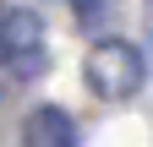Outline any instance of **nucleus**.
Masks as SVG:
<instances>
[{"mask_svg": "<svg viewBox=\"0 0 153 147\" xmlns=\"http://www.w3.org/2000/svg\"><path fill=\"white\" fill-rule=\"evenodd\" d=\"M49 65V38L44 22L27 6H6L0 11V76L11 82H38Z\"/></svg>", "mask_w": 153, "mask_h": 147, "instance_id": "obj_1", "label": "nucleus"}, {"mask_svg": "<svg viewBox=\"0 0 153 147\" xmlns=\"http://www.w3.org/2000/svg\"><path fill=\"white\" fill-rule=\"evenodd\" d=\"M76 6V16H82V22H93V16H99V0H71Z\"/></svg>", "mask_w": 153, "mask_h": 147, "instance_id": "obj_4", "label": "nucleus"}, {"mask_svg": "<svg viewBox=\"0 0 153 147\" xmlns=\"http://www.w3.org/2000/svg\"><path fill=\"white\" fill-rule=\"evenodd\" d=\"M22 147H76V125L60 104H38L22 120Z\"/></svg>", "mask_w": 153, "mask_h": 147, "instance_id": "obj_3", "label": "nucleus"}, {"mask_svg": "<svg viewBox=\"0 0 153 147\" xmlns=\"http://www.w3.org/2000/svg\"><path fill=\"white\" fill-rule=\"evenodd\" d=\"M142 54L131 49L126 38H99L88 49V87L99 93L104 104H126L131 93L142 87Z\"/></svg>", "mask_w": 153, "mask_h": 147, "instance_id": "obj_2", "label": "nucleus"}]
</instances>
